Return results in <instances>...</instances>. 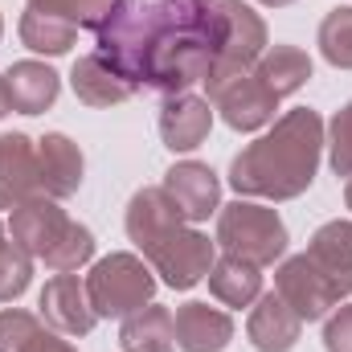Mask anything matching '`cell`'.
I'll return each mask as SVG.
<instances>
[{
  "instance_id": "484cf974",
  "label": "cell",
  "mask_w": 352,
  "mask_h": 352,
  "mask_svg": "<svg viewBox=\"0 0 352 352\" xmlns=\"http://www.w3.org/2000/svg\"><path fill=\"white\" fill-rule=\"evenodd\" d=\"M90 254H94V234H90L87 226H70V234L54 246V254L45 258V266L54 270V274H70V270H78L82 263H90Z\"/></svg>"
},
{
  "instance_id": "8992f818",
  "label": "cell",
  "mask_w": 352,
  "mask_h": 352,
  "mask_svg": "<svg viewBox=\"0 0 352 352\" xmlns=\"http://www.w3.org/2000/svg\"><path fill=\"white\" fill-rule=\"evenodd\" d=\"M213 4L221 8L226 33H221V54L205 78L209 90H217L221 82H230L238 74H250L258 66V58L266 54V25L250 4H242V0H213Z\"/></svg>"
},
{
  "instance_id": "5b68a950",
  "label": "cell",
  "mask_w": 352,
  "mask_h": 352,
  "mask_svg": "<svg viewBox=\"0 0 352 352\" xmlns=\"http://www.w3.org/2000/svg\"><path fill=\"white\" fill-rule=\"evenodd\" d=\"M217 246L230 258H242L250 266H270L287 250V226L266 205L234 201L217 213Z\"/></svg>"
},
{
  "instance_id": "2e32d148",
  "label": "cell",
  "mask_w": 352,
  "mask_h": 352,
  "mask_svg": "<svg viewBox=\"0 0 352 352\" xmlns=\"http://www.w3.org/2000/svg\"><path fill=\"white\" fill-rule=\"evenodd\" d=\"M37 180L45 197H70L82 184V152L66 135H45L37 144Z\"/></svg>"
},
{
  "instance_id": "9c48e42d",
  "label": "cell",
  "mask_w": 352,
  "mask_h": 352,
  "mask_svg": "<svg viewBox=\"0 0 352 352\" xmlns=\"http://www.w3.org/2000/svg\"><path fill=\"white\" fill-rule=\"evenodd\" d=\"M274 287H278V295L287 299V307H291L299 320H320V316H328V307H336V303H340V299H336V291L328 287V278L311 266L307 254L287 258V263L278 266Z\"/></svg>"
},
{
  "instance_id": "603a6c76",
  "label": "cell",
  "mask_w": 352,
  "mask_h": 352,
  "mask_svg": "<svg viewBox=\"0 0 352 352\" xmlns=\"http://www.w3.org/2000/svg\"><path fill=\"white\" fill-rule=\"evenodd\" d=\"M78 37V25L62 21V16H50V12H37V8H25L21 16V41L37 54H66Z\"/></svg>"
},
{
  "instance_id": "ffe728a7",
  "label": "cell",
  "mask_w": 352,
  "mask_h": 352,
  "mask_svg": "<svg viewBox=\"0 0 352 352\" xmlns=\"http://www.w3.org/2000/svg\"><path fill=\"white\" fill-rule=\"evenodd\" d=\"M173 344H176V324L168 307L148 303V307H140L135 316L123 320V332H119L123 352H173Z\"/></svg>"
},
{
  "instance_id": "f546056e",
  "label": "cell",
  "mask_w": 352,
  "mask_h": 352,
  "mask_svg": "<svg viewBox=\"0 0 352 352\" xmlns=\"http://www.w3.org/2000/svg\"><path fill=\"white\" fill-rule=\"evenodd\" d=\"M324 349L328 352H352V307H340L328 328H324Z\"/></svg>"
},
{
  "instance_id": "ba28073f",
  "label": "cell",
  "mask_w": 352,
  "mask_h": 352,
  "mask_svg": "<svg viewBox=\"0 0 352 352\" xmlns=\"http://www.w3.org/2000/svg\"><path fill=\"white\" fill-rule=\"evenodd\" d=\"M209 102L221 111V119L234 131H258V127H266L274 119V111H278V98L254 78V70L221 82L217 90H209Z\"/></svg>"
},
{
  "instance_id": "d4e9b609",
  "label": "cell",
  "mask_w": 352,
  "mask_h": 352,
  "mask_svg": "<svg viewBox=\"0 0 352 352\" xmlns=\"http://www.w3.org/2000/svg\"><path fill=\"white\" fill-rule=\"evenodd\" d=\"M33 278V254L21 242H0V303H12L16 295H25Z\"/></svg>"
},
{
  "instance_id": "d6a6232c",
  "label": "cell",
  "mask_w": 352,
  "mask_h": 352,
  "mask_svg": "<svg viewBox=\"0 0 352 352\" xmlns=\"http://www.w3.org/2000/svg\"><path fill=\"white\" fill-rule=\"evenodd\" d=\"M266 8H283V4H291V0H263Z\"/></svg>"
},
{
  "instance_id": "1f68e13d",
  "label": "cell",
  "mask_w": 352,
  "mask_h": 352,
  "mask_svg": "<svg viewBox=\"0 0 352 352\" xmlns=\"http://www.w3.org/2000/svg\"><path fill=\"white\" fill-rule=\"evenodd\" d=\"M12 111V102H8V87H4V74H0V119Z\"/></svg>"
},
{
  "instance_id": "836d02e7",
  "label": "cell",
  "mask_w": 352,
  "mask_h": 352,
  "mask_svg": "<svg viewBox=\"0 0 352 352\" xmlns=\"http://www.w3.org/2000/svg\"><path fill=\"white\" fill-rule=\"evenodd\" d=\"M344 197H349V209H352V176H349V192H344Z\"/></svg>"
},
{
  "instance_id": "d590c367",
  "label": "cell",
  "mask_w": 352,
  "mask_h": 352,
  "mask_svg": "<svg viewBox=\"0 0 352 352\" xmlns=\"http://www.w3.org/2000/svg\"><path fill=\"white\" fill-rule=\"evenodd\" d=\"M0 33H4V21H0Z\"/></svg>"
},
{
  "instance_id": "7402d4cb",
  "label": "cell",
  "mask_w": 352,
  "mask_h": 352,
  "mask_svg": "<svg viewBox=\"0 0 352 352\" xmlns=\"http://www.w3.org/2000/svg\"><path fill=\"white\" fill-rule=\"evenodd\" d=\"M209 291L226 307H250L263 295V274H258V266L226 254L221 263H213V270H209Z\"/></svg>"
},
{
  "instance_id": "cb8c5ba5",
  "label": "cell",
  "mask_w": 352,
  "mask_h": 352,
  "mask_svg": "<svg viewBox=\"0 0 352 352\" xmlns=\"http://www.w3.org/2000/svg\"><path fill=\"white\" fill-rule=\"evenodd\" d=\"M320 54L340 66L352 70V8H332L320 25Z\"/></svg>"
},
{
  "instance_id": "e0dca14e",
  "label": "cell",
  "mask_w": 352,
  "mask_h": 352,
  "mask_svg": "<svg viewBox=\"0 0 352 352\" xmlns=\"http://www.w3.org/2000/svg\"><path fill=\"white\" fill-rule=\"evenodd\" d=\"M299 328H303V320L287 307V299L278 291L258 299V307H254V316L246 324L250 344L258 352H291L295 340H299Z\"/></svg>"
},
{
  "instance_id": "ac0fdd59",
  "label": "cell",
  "mask_w": 352,
  "mask_h": 352,
  "mask_svg": "<svg viewBox=\"0 0 352 352\" xmlns=\"http://www.w3.org/2000/svg\"><path fill=\"white\" fill-rule=\"evenodd\" d=\"M4 87H8L12 111H21V115H41L45 107H54L62 82H58V74H54L45 62H16V66L4 74Z\"/></svg>"
},
{
  "instance_id": "4fadbf2b",
  "label": "cell",
  "mask_w": 352,
  "mask_h": 352,
  "mask_svg": "<svg viewBox=\"0 0 352 352\" xmlns=\"http://www.w3.org/2000/svg\"><path fill=\"white\" fill-rule=\"evenodd\" d=\"M307 258L328 278L336 299L352 295V221H328L324 230H316Z\"/></svg>"
},
{
  "instance_id": "4316f807",
  "label": "cell",
  "mask_w": 352,
  "mask_h": 352,
  "mask_svg": "<svg viewBox=\"0 0 352 352\" xmlns=\"http://www.w3.org/2000/svg\"><path fill=\"white\" fill-rule=\"evenodd\" d=\"M29 8L62 16V21L78 25V29H94L102 21V12L111 8V0H29Z\"/></svg>"
},
{
  "instance_id": "f1b7e54d",
  "label": "cell",
  "mask_w": 352,
  "mask_h": 352,
  "mask_svg": "<svg viewBox=\"0 0 352 352\" xmlns=\"http://www.w3.org/2000/svg\"><path fill=\"white\" fill-rule=\"evenodd\" d=\"M332 168L336 176H352V102L332 119Z\"/></svg>"
},
{
  "instance_id": "7a4b0ae2",
  "label": "cell",
  "mask_w": 352,
  "mask_h": 352,
  "mask_svg": "<svg viewBox=\"0 0 352 352\" xmlns=\"http://www.w3.org/2000/svg\"><path fill=\"white\" fill-rule=\"evenodd\" d=\"M320 148H324V119L311 107H295L230 164V184L242 197L291 201L303 188H311L320 168Z\"/></svg>"
},
{
  "instance_id": "7c38bea8",
  "label": "cell",
  "mask_w": 352,
  "mask_h": 352,
  "mask_svg": "<svg viewBox=\"0 0 352 352\" xmlns=\"http://www.w3.org/2000/svg\"><path fill=\"white\" fill-rule=\"evenodd\" d=\"M37 192H41V180H37V148L21 131L0 135V209H16V205L33 201Z\"/></svg>"
},
{
  "instance_id": "3957f363",
  "label": "cell",
  "mask_w": 352,
  "mask_h": 352,
  "mask_svg": "<svg viewBox=\"0 0 352 352\" xmlns=\"http://www.w3.org/2000/svg\"><path fill=\"white\" fill-rule=\"evenodd\" d=\"M127 234L144 250L152 270L176 291L197 287L213 270V242L184 226V213L164 188H140L131 197Z\"/></svg>"
},
{
  "instance_id": "277c9868",
  "label": "cell",
  "mask_w": 352,
  "mask_h": 352,
  "mask_svg": "<svg viewBox=\"0 0 352 352\" xmlns=\"http://www.w3.org/2000/svg\"><path fill=\"white\" fill-rule=\"evenodd\" d=\"M87 295L98 320H127L156 295L152 266L135 254H107L87 274Z\"/></svg>"
},
{
  "instance_id": "d6986e66",
  "label": "cell",
  "mask_w": 352,
  "mask_h": 352,
  "mask_svg": "<svg viewBox=\"0 0 352 352\" xmlns=\"http://www.w3.org/2000/svg\"><path fill=\"white\" fill-rule=\"evenodd\" d=\"M70 87H74V94H78L87 107H115V102H123V98L135 94V87L123 82V78H119L98 54H87V58L74 62V70H70Z\"/></svg>"
},
{
  "instance_id": "6da1fadb",
  "label": "cell",
  "mask_w": 352,
  "mask_h": 352,
  "mask_svg": "<svg viewBox=\"0 0 352 352\" xmlns=\"http://www.w3.org/2000/svg\"><path fill=\"white\" fill-rule=\"evenodd\" d=\"M221 33L213 0H111L94 25V54L135 90L173 98L209 78Z\"/></svg>"
},
{
  "instance_id": "8fae6325",
  "label": "cell",
  "mask_w": 352,
  "mask_h": 352,
  "mask_svg": "<svg viewBox=\"0 0 352 352\" xmlns=\"http://www.w3.org/2000/svg\"><path fill=\"white\" fill-rule=\"evenodd\" d=\"M168 197L176 201V209L184 213V221H205L209 213H217V197H221V184L209 164H197V160H184V164H173L164 173V184H160Z\"/></svg>"
},
{
  "instance_id": "83f0119b",
  "label": "cell",
  "mask_w": 352,
  "mask_h": 352,
  "mask_svg": "<svg viewBox=\"0 0 352 352\" xmlns=\"http://www.w3.org/2000/svg\"><path fill=\"white\" fill-rule=\"evenodd\" d=\"M41 336V320L29 311H0V352H29Z\"/></svg>"
},
{
  "instance_id": "30bf717a",
  "label": "cell",
  "mask_w": 352,
  "mask_h": 352,
  "mask_svg": "<svg viewBox=\"0 0 352 352\" xmlns=\"http://www.w3.org/2000/svg\"><path fill=\"white\" fill-rule=\"evenodd\" d=\"M41 316L50 328H58L62 336H87L94 328V307H90L87 283L78 274H54L41 291Z\"/></svg>"
},
{
  "instance_id": "9a60e30c",
  "label": "cell",
  "mask_w": 352,
  "mask_h": 352,
  "mask_svg": "<svg viewBox=\"0 0 352 352\" xmlns=\"http://www.w3.org/2000/svg\"><path fill=\"white\" fill-rule=\"evenodd\" d=\"M176 344L184 352H221L234 340V320L209 303H184L173 316Z\"/></svg>"
},
{
  "instance_id": "44dd1931",
  "label": "cell",
  "mask_w": 352,
  "mask_h": 352,
  "mask_svg": "<svg viewBox=\"0 0 352 352\" xmlns=\"http://www.w3.org/2000/svg\"><path fill=\"white\" fill-rule=\"evenodd\" d=\"M254 78L274 98L295 94V90L311 78V58L303 50H295V45H270L263 58H258V66H254Z\"/></svg>"
},
{
  "instance_id": "4dcf8cb0",
  "label": "cell",
  "mask_w": 352,
  "mask_h": 352,
  "mask_svg": "<svg viewBox=\"0 0 352 352\" xmlns=\"http://www.w3.org/2000/svg\"><path fill=\"white\" fill-rule=\"evenodd\" d=\"M29 352H74V344H70V340H62V336L41 332V336H37V344H33Z\"/></svg>"
},
{
  "instance_id": "e575fe53",
  "label": "cell",
  "mask_w": 352,
  "mask_h": 352,
  "mask_svg": "<svg viewBox=\"0 0 352 352\" xmlns=\"http://www.w3.org/2000/svg\"><path fill=\"white\" fill-rule=\"evenodd\" d=\"M0 242H4V226H0Z\"/></svg>"
},
{
  "instance_id": "5bb4252c",
  "label": "cell",
  "mask_w": 352,
  "mask_h": 352,
  "mask_svg": "<svg viewBox=\"0 0 352 352\" xmlns=\"http://www.w3.org/2000/svg\"><path fill=\"white\" fill-rule=\"evenodd\" d=\"M209 123H213V107L209 98H197V94H173L160 111V135H164V148L173 152H192L205 144L209 135Z\"/></svg>"
},
{
  "instance_id": "52a82bcc",
  "label": "cell",
  "mask_w": 352,
  "mask_h": 352,
  "mask_svg": "<svg viewBox=\"0 0 352 352\" xmlns=\"http://www.w3.org/2000/svg\"><path fill=\"white\" fill-rule=\"evenodd\" d=\"M70 217L58 209V201L54 197H45V192H37L33 201H25V205H16L12 209V221H8V234H12V242H21L33 258H50L54 254V246L70 234Z\"/></svg>"
}]
</instances>
